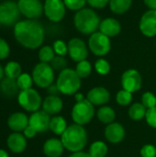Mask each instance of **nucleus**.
I'll list each match as a JSON object with an SVG mask.
<instances>
[{"label":"nucleus","mask_w":156,"mask_h":157,"mask_svg":"<svg viewBox=\"0 0 156 157\" xmlns=\"http://www.w3.org/2000/svg\"><path fill=\"white\" fill-rule=\"evenodd\" d=\"M14 36L23 47L35 50L43 43L45 31L43 26L36 19H25L14 26Z\"/></svg>","instance_id":"obj_1"},{"label":"nucleus","mask_w":156,"mask_h":157,"mask_svg":"<svg viewBox=\"0 0 156 157\" xmlns=\"http://www.w3.org/2000/svg\"><path fill=\"white\" fill-rule=\"evenodd\" d=\"M61 141L64 148L69 152H81L86 145L87 133L82 125L74 123L66 128L61 135Z\"/></svg>","instance_id":"obj_2"},{"label":"nucleus","mask_w":156,"mask_h":157,"mask_svg":"<svg viewBox=\"0 0 156 157\" xmlns=\"http://www.w3.org/2000/svg\"><path fill=\"white\" fill-rule=\"evenodd\" d=\"M101 20L98 15L91 8L84 7L76 11L74 17V24L75 29L82 34L92 35L99 29Z\"/></svg>","instance_id":"obj_3"},{"label":"nucleus","mask_w":156,"mask_h":157,"mask_svg":"<svg viewBox=\"0 0 156 157\" xmlns=\"http://www.w3.org/2000/svg\"><path fill=\"white\" fill-rule=\"evenodd\" d=\"M56 85L60 92L63 95H74L81 87V78L76 74L75 70L66 68L60 72Z\"/></svg>","instance_id":"obj_4"},{"label":"nucleus","mask_w":156,"mask_h":157,"mask_svg":"<svg viewBox=\"0 0 156 157\" xmlns=\"http://www.w3.org/2000/svg\"><path fill=\"white\" fill-rule=\"evenodd\" d=\"M31 76L37 86L40 88H47L53 84L54 70L49 63H39L33 68Z\"/></svg>","instance_id":"obj_5"},{"label":"nucleus","mask_w":156,"mask_h":157,"mask_svg":"<svg viewBox=\"0 0 156 157\" xmlns=\"http://www.w3.org/2000/svg\"><path fill=\"white\" fill-rule=\"evenodd\" d=\"M95 106L91 104L86 98L75 103L72 109V119L74 123L85 125L89 123L95 115Z\"/></svg>","instance_id":"obj_6"},{"label":"nucleus","mask_w":156,"mask_h":157,"mask_svg":"<svg viewBox=\"0 0 156 157\" xmlns=\"http://www.w3.org/2000/svg\"><path fill=\"white\" fill-rule=\"evenodd\" d=\"M17 102L22 109L29 112H35L42 106L40 95L33 88L21 90L17 95Z\"/></svg>","instance_id":"obj_7"},{"label":"nucleus","mask_w":156,"mask_h":157,"mask_svg":"<svg viewBox=\"0 0 156 157\" xmlns=\"http://www.w3.org/2000/svg\"><path fill=\"white\" fill-rule=\"evenodd\" d=\"M88 47L91 52L96 56H105L111 49L110 38L100 31H97L90 35L88 39Z\"/></svg>","instance_id":"obj_8"},{"label":"nucleus","mask_w":156,"mask_h":157,"mask_svg":"<svg viewBox=\"0 0 156 157\" xmlns=\"http://www.w3.org/2000/svg\"><path fill=\"white\" fill-rule=\"evenodd\" d=\"M20 11L17 3L5 1L0 4V23L5 26H15L19 19Z\"/></svg>","instance_id":"obj_9"},{"label":"nucleus","mask_w":156,"mask_h":157,"mask_svg":"<svg viewBox=\"0 0 156 157\" xmlns=\"http://www.w3.org/2000/svg\"><path fill=\"white\" fill-rule=\"evenodd\" d=\"M43 11L50 21L60 22L65 16L66 6L63 0H45Z\"/></svg>","instance_id":"obj_10"},{"label":"nucleus","mask_w":156,"mask_h":157,"mask_svg":"<svg viewBox=\"0 0 156 157\" xmlns=\"http://www.w3.org/2000/svg\"><path fill=\"white\" fill-rule=\"evenodd\" d=\"M17 6L20 13L28 19H36L44 12L40 0H18Z\"/></svg>","instance_id":"obj_11"},{"label":"nucleus","mask_w":156,"mask_h":157,"mask_svg":"<svg viewBox=\"0 0 156 157\" xmlns=\"http://www.w3.org/2000/svg\"><path fill=\"white\" fill-rule=\"evenodd\" d=\"M68 54L74 62H82L86 60L88 55V49L84 40L79 38H73L67 43Z\"/></svg>","instance_id":"obj_12"},{"label":"nucleus","mask_w":156,"mask_h":157,"mask_svg":"<svg viewBox=\"0 0 156 157\" xmlns=\"http://www.w3.org/2000/svg\"><path fill=\"white\" fill-rule=\"evenodd\" d=\"M141 74L135 69H129L125 71L121 76V85L124 90L131 93L137 92L142 87Z\"/></svg>","instance_id":"obj_13"},{"label":"nucleus","mask_w":156,"mask_h":157,"mask_svg":"<svg viewBox=\"0 0 156 157\" xmlns=\"http://www.w3.org/2000/svg\"><path fill=\"white\" fill-rule=\"evenodd\" d=\"M139 27L144 36L148 38L156 36V10L146 11L141 17Z\"/></svg>","instance_id":"obj_14"},{"label":"nucleus","mask_w":156,"mask_h":157,"mask_svg":"<svg viewBox=\"0 0 156 157\" xmlns=\"http://www.w3.org/2000/svg\"><path fill=\"white\" fill-rule=\"evenodd\" d=\"M29 120V125L31 126L37 132H45L50 130L51 117L44 110H37L32 112Z\"/></svg>","instance_id":"obj_15"},{"label":"nucleus","mask_w":156,"mask_h":157,"mask_svg":"<svg viewBox=\"0 0 156 157\" xmlns=\"http://www.w3.org/2000/svg\"><path fill=\"white\" fill-rule=\"evenodd\" d=\"M110 94L105 87L97 86L92 88L86 96V99L94 106H102L108 102Z\"/></svg>","instance_id":"obj_16"},{"label":"nucleus","mask_w":156,"mask_h":157,"mask_svg":"<svg viewBox=\"0 0 156 157\" xmlns=\"http://www.w3.org/2000/svg\"><path fill=\"white\" fill-rule=\"evenodd\" d=\"M8 149L14 154H21L27 148V138L20 132H12L6 140Z\"/></svg>","instance_id":"obj_17"},{"label":"nucleus","mask_w":156,"mask_h":157,"mask_svg":"<svg viewBox=\"0 0 156 157\" xmlns=\"http://www.w3.org/2000/svg\"><path fill=\"white\" fill-rule=\"evenodd\" d=\"M29 117L23 112H15L7 119V126L14 132H21L29 126Z\"/></svg>","instance_id":"obj_18"},{"label":"nucleus","mask_w":156,"mask_h":157,"mask_svg":"<svg viewBox=\"0 0 156 157\" xmlns=\"http://www.w3.org/2000/svg\"><path fill=\"white\" fill-rule=\"evenodd\" d=\"M105 137L111 144H119L122 142L125 137V130L121 124L112 122L106 127Z\"/></svg>","instance_id":"obj_19"},{"label":"nucleus","mask_w":156,"mask_h":157,"mask_svg":"<svg viewBox=\"0 0 156 157\" xmlns=\"http://www.w3.org/2000/svg\"><path fill=\"white\" fill-rule=\"evenodd\" d=\"M98 29L101 33L105 34L108 38H113L120 34L121 30V25L116 18L107 17L101 20Z\"/></svg>","instance_id":"obj_20"},{"label":"nucleus","mask_w":156,"mask_h":157,"mask_svg":"<svg viewBox=\"0 0 156 157\" xmlns=\"http://www.w3.org/2000/svg\"><path fill=\"white\" fill-rule=\"evenodd\" d=\"M64 150L61 140L51 138L47 140L43 144V153L47 157H60Z\"/></svg>","instance_id":"obj_21"},{"label":"nucleus","mask_w":156,"mask_h":157,"mask_svg":"<svg viewBox=\"0 0 156 157\" xmlns=\"http://www.w3.org/2000/svg\"><path fill=\"white\" fill-rule=\"evenodd\" d=\"M19 87L17 83V79H11L4 77L0 81V93L6 98H12L19 94Z\"/></svg>","instance_id":"obj_22"},{"label":"nucleus","mask_w":156,"mask_h":157,"mask_svg":"<svg viewBox=\"0 0 156 157\" xmlns=\"http://www.w3.org/2000/svg\"><path fill=\"white\" fill-rule=\"evenodd\" d=\"M63 100L58 96H48L42 101V110L51 115L58 114L63 109Z\"/></svg>","instance_id":"obj_23"},{"label":"nucleus","mask_w":156,"mask_h":157,"mask_svg":"<svg viewBox=\"0 0 156 157\" xmlns=\"http://www.w3.org/2000/svg\"><path fill=\"white\" fill-rule=\"evenodd\" d=\"M132 0H109L110 10L117 15H122L126 13L131 6Z\"/></svg>","instance_id":"obj_24"},{"label":"nucleus","mask_w":156,"mask_h":157,"mask_svg":"<svg viewBox=\"0 0 156 157\" xmlns=\"http://www.w3.org/2000/svg\"><path fill=\"white\" fill-rule=\"evenodd\" d=\"M97 119L100 122L104 123V124H110L114 121L115 118H116V114L113 109H111L110 107L108 106H103L101 107L97 113Z\"/></svg>","instance_id":"obj_25"},{"label":"nucleus","mask_w":156,"mask_h":157,"mask_svg":"<svg viewBox=\"0 0 156 157\" xmlns=\"http://www.w3.org/2000/svg\"><path fill=\"white\" fill-rule=\"evenodd\" d=\"M67 128V124L65 120L61 117V116H55L52 119H51V122H50V130L57 134V135H62L64 131Z\"/></svg>","instance_id":"obj_26"},{"label":"nucleus","mask_w":156,"mask_h":157,"mask_svg":"<svg viewBox=\"0 0 156 157\" xmlns=\"http://www.w3.org/2000/svg\"><path fill=\"white\" fill-rule=\"evenodd\" d=\"M4 71H5V76L11 79H17L22 74L21 65L15 61L8 62L6 64Z\"/></svg>","instance_id":"obj_27"},{"label":"nucleus","mask_w":156,"mask_h":157,"mask_svg":"<svg viewBox=\"0 0 156 157\" xmlns=\"http://www.w3.org/2000/svg\"><path fill=\"white\" fill-rule=\"evenodd\" d=\"M147 109L142 103H134L129 109V116L132 121H141L146 115Z\"/></svg>","instance_id":"obj_28"},{"label":"nucleus","mask_w":156,"mask_h":157,"mask_svg":"<svg viewBox=\"0 0 156 157\" xmlns=\"http://www.w3.org/2000/svg\"><path fill=\"white\" fill-rule=\"evenodd\" d=\"M108 154V146L102 141L94 142L89 148V155L92 157H106Z\"/></svg>","instance_id":"obj_29"},{"label":"nucleus","mask_w":156,"mask_h":157,"mask_svg":"<svg viewBox=\"0 0 156 157\" xmlns=\"http://www.w3.org/2000/svg\"><path fill=\"white\" fill-rule=\"evenodd\" d=\"M38 55H39V59H40V63H49L55 57V52H54L52 47L46 45V46H43L40 49Z\"/></svg>","instance_id":"obj_30"},{"label":"nucleus","mask_w":156,"mask_h":157,"mask_svg":"<svg viewBox=\"0 0 156 157\" xmlns=\"http://www.w3.org/2000/svg\"><path fill=\"white\" fill-rule=\"evenodd\" d=\"M75 72L81 79L86 78L87 76L90 75V74L92 72L91 63L86 60H84L82 62L77 63V65L75 67Z\"/></svg>","instance_id":"obj_31"},{"label":"nucleus","mask_w":156,"mask_h":157,"mask_svg":"<svg viewBox=\"0 0 156 157\" xmlns=\"http://www.w3.org/2000/svg\"><path fill=\"white\" fill-rule=\"evenodd\" d=\"M17 86L21 90H27V89H29V88H32V85H33V79H32V76L29 75V74H26V73H22L17 78Z\"/></svg>","instance_id":"obj_32"},{"label":"nucleus","mask_w":156,"mask_h":157,"mask_svg":"<svg viewBox=\"0 0 156 157\" xmlns=\"http://www.w3.org/2000/svg\"><path fill=\"white\" fill-rule=\"evenodd\" d=\"M132 93L126 91L124 89L120 90L116 95V101L120 106H128L131 103Z\"/></svg>","instance_id":"obj_33"},{"label":"nucleus","mask_w":156,"mask_h":157,"mask_svg":"<svg viewBox=\"0 0 156 157\" xmlns=\"http://www.w3.org/2000/svg\"><path fill=\"white\" fill-rule=\"evenodd\" d=\"M95 69L97 74H99L101 75H106L110 72V64L107 60L100 58L96 62Z\"/></svg>","instance_id":"obj_34"},{"label":"nucleus","mask_w":156,"mask_h":157,"mask_svg":"<svg viewBox=\"0 0 156 157\" xmlns=\"http://www.w3.org/2000/svg\"><path fill=\"white\" fill-rule=\"evenodd\" d=\"M51 66L54 71L62 72L63 70L67 68V60L64 58V56L56 55L51 62Z\"/></svg>","instance_id":"obj_35"},{"label":"nucleus","mask_w":156,"mask_h":157,"mask_svg":"<svg viewBox=\"0 0 156 157\" xmlns=\"http://www.w3.org/2000/svg\"><path fill=\"white\" fill-rule=\"evenodd\" d=\"M52 48H53V51L54 52L57 54V55H60V56H65L67 53H68V46L67 44L62 40H57L53 42V45H52Z\"/></svg>","instance_id":"obj_36"},{"label":"nucleus","mask_w":156,"mask_h":157,"mask_svg":"<svg viewBox=\"0 0 156 157\" xmlns=\"http://www.w3.org/2000/svg\"><path fill=\"white\" fill-rule=\"evenodd\" d=\"M66 8L74 11H79L84 8L87 0H63Z\"/></svg>","instance_id":"obj_37"},{"label":"nucleus","mask_w":156,"mask_h":157,"mask_svg":"<svg viewBox=\"0 0 156 157\" xmlns=\"http://www.w3.org/2000/svg\"><path fill=\"white\" fill-rule=\"evenodd\" d=\"M142 104L148 109L156 106V97L152 92H146L143 95Z\"/></svg>","instance_id":"obj_38"},{"label":"nucleus","mask_w":156,"mask_h":157,"mask_svg":"<svg viewBox=\"0 0 156 157\" xmlns=\"http://www.w3.org/2000/svg\"><path fill=\"white\" fill-rule=\"evenodd\" d=\"M145 119L149 126L156 129V106L147 109Z\"/></svg>","instance_id":"obj_39"},{"label":"nucleus","mask_w":156,"mask_h":157,"mask_svg":"<svg viewBox=\"0 0 156 157\" xmlns=\"http://www.w3.org/2000/svg\"><path fill=\"white\" fill-rule=\"evenodd\" d=\"M10 54V47L7 41L0 38V61L6 59Z\"/></svg>","instance_id":"obj_40"},{"label":"nucleus","mask_w":156,"mask_h":157,"mask_svg":"<svg viewBox=\"0 0 156 157\" xmlns=\"http://www.w3.org/2000/svg\"><path fill=\"white\" fill-rule=\"evenodd\" d=\"M142 157H156V147L152 144L144 145L141 150Z\"/></svg>","instance_id":"obj_41"},{"label":"nucleus","mask_w":156,"mask_h":157,"mask_svg":"<svg viewBox=\"0 0 156 157\" xmlns=\"http://www.w3.org/2000/svg\"><path fill=\"white\" fill-rule=\"evenodd\" d=\"M87 3L93 8L101 9L109 4V0H87Z\"/></svg>","instance_id":"obj_42"},{"label":"nucleus","mask_w":156,"mask_h":157,"mask_svg":"<svg viewBox=\"0 0 156 157\" xmlns=\"http://www.w3.org/2000/svg\"><path fill=\"white\" fill-rule=\"evenodd\" d=\"M23 134L24 136L27 138V139H31V138H34L37 134V132L31 127V126H28L24 131H23Z\"/></svg>","instance_id":"obj_43"},{"label":"nucleus","mask_w":156,"mask_h":157,"mask_svg":"<svg viewBox=\"0 0 156 157\" xmlns=\"http://www.w3.org/2000/svg\"><path fill=\"white\" fill-rule=\"evenodd\" d=\"M47 92L49 96H58L61 93L56 84H52L49 87H47Z\"/></svg>","instance_id":"obj_44"},{"label":"nucleus","mask_w":156,"mask_h":157,"mask_svg":"<svg viewBox=\"0 0 156 157\" xmlns=\"http://www.w3.org/2000/svg\"><path fill=\"white\" fill-rule=\"evenodd\" d=\"M143 2L150 10H156V0H143Z\"/></svg>","instance_id":"obj_45"},{"label":"nucleus","mask_w":156,"mask_h":157,"mask_svg":"<svg viewBox=\"0 0 156 157\" xmlns=\"http://www.w3.org/2000/svg\"><path fill=\"white\" fill-rule=\"evenodd\" d=\"M69 157H92L89 153H85V152H77V153H74L72 155H70Z\"/></svg>","instance_id":"obj_46"},{"label":"nucleus","mask_w":156,"mask_h":157,"mask_svg":"<svg viewBox=\"0 0 156 157\" xmlns=\"http://www.w3.org/2000/svg\"><path fill=\"white\" fill-rule=\"evenodd\" d=\"M5 75V71H4V67L0 64V81L4 78Z\"/></svg>","instance_id":"obj_47"},{"label":"nucleus","mask_w":156,"mask_h":157,"mask_svg":"<svg viewBox=\"0 0 156 157\" xmlns=\"http://www.w3.org/2000/svg\"><path fill=\"white\" fill-rule=\"evenodd\" d=\"M0 157H8L7 152L3 149H0Z\"/></svg>","instance_id":"obj_48"},{"label":"nucleus","mask_w":156,"mask_h":157,"mask_svg":"<svg viewBox=\"0 0 156 157\" xmlns=\"http://www.w3.org/2000/svg\"><path fill=\"white\" fill-rule=\"evenodd\" d=\"M75 98H76L77 102H78V101H81V100H83V99H84V97H83V95H82V94H76V95H75Z\"/></svg>","instance_id":"obj_49"},{"label":"nucleus","mask_w":156,"mask_h":157,"mask_svg":"<svg viewBox=\"0 0 156 157\" xmlns=\"http://www.w3.org/2000/svg\"><path fill=\"white\" fill-rule=\"evenodd\" d=\"M0 25H1V23H0Z\"/></svg>","instance_id":"obj_50"}]
</instances>
